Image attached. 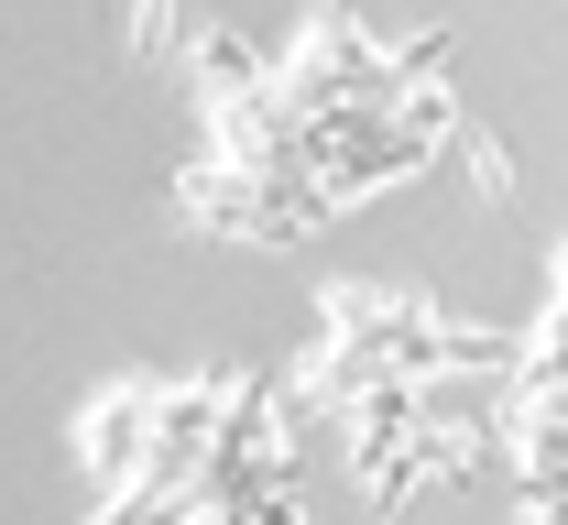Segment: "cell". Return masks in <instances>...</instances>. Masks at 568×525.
<instances>
[{"instance_id": "6da1fadb", "label": "cell", "mask_w": 568, "mask_h": 525, "mask_svg": "<svg viewBox=\"0 0 568 525\" xmlns=\"http://www.w3.org/2000/svg\"><path fill=\"white\" fill-rule=\"evenodd\" d=\"M175 220L209 230V241H306V230L328 220V198L295 186V175H230V164H197V175L175 186Z\"/></svg>"}, {"instance_id": "7a4b0ae2", "label": "cell", "mask_w": 568, "mask_h": 525, "mask_svg": "<svg viewBox=\"0 0 568 525\" xmlns=\"http://www.w3.org/2000/svg\"><path fill=\"white\" fill-rule=\"evenodd\" d=\"M514 525H568V394H503Z\"/></svg>"}, {"instance_id": "3957f363", "label": "cell", "mask_w": 568, "mask_h": 525, "mask_svg": "<svg viewBox=\"0 0 568 525\" xmlns=\"http://www.w3.org/2000/svg\"><path fill=\"white\" fill-rule=\"evenodd\" d=\"M110 11H121V44H132L142 67L175 55V0H110Z\"/></svg>"}, {"instance_id": "277c9868", "label": "cell", "mask_w": 568, "mask_h": 525, "mask_svg": "<svg viewBox=\"0 0 568 525\" xmlns=\"http://www.w3.org/2000/svg\"><path fill=\"white\" fill-rule=\"evenodd\" d=\"M514 186H525V175H514V153H503L493 132H470V198H481V209H514Z\"/></svg>"}]
</instances>
